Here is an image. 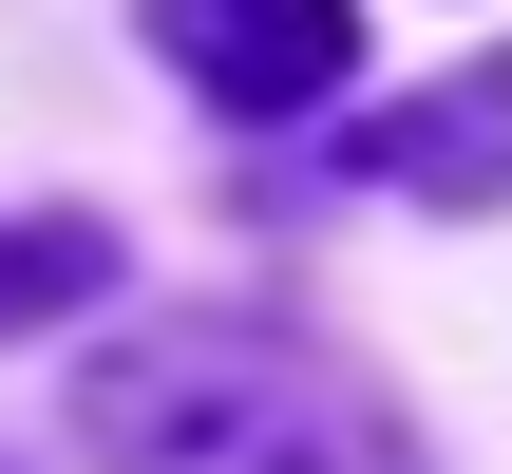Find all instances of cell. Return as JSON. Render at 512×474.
<instances>
[{
	"label": "cell",
	"mask_w": 512,
	"mask_h": 474,
	"mask_svg": "<svg viewBox=\"0 0 512 474\" xmlns=\"http://www.w3.org/2000/svg\"><path fill=\"white\" fill-rule=\"evenodd\" d=\"M152 38H171V76L228 95V114H304V95H342V57H361L342 0H152Z\"/></svg>",
	"instance_id": "cell-2"
},
{
	"label": "cell",
	"mask_w": 512,
	"mask_h": 474,
	"mask_svg": "<svg viewBox=\"0 0 512 474\" xmlns=\"http://www.w3.org/2000/svg\"><path fill=\"white\" fill-rule=\"evenodd\" d=\"M95 474H399V418L304 323H152L76 380Z\"/></svg>",
	"instance_id": "cell-1"
},
{
	"label": "cell",
	"mask_w": 512,
	"mask_h": 474,
	"mask_svg": "<svg viewBox=\"0 0 512 474\" xmlns=\"http://www.w3.org/2000/svg\"><path fill=\"white\" fill-rule=\"evenodd\" d=\"M361 171H380V190H494V171H512V76L380 114V133H361Z\"/></svg>",
	"instance_id": "cell-3"
},
{
	"label": "cell",
	"mask_w": 512,
	"mask_h": 474,
	"mask_svg": "<svg viewBox=\"0 0 512 474\" xmlns=\"http://www.w3.org/2000/svg\"><path fill=\"white\" fill-rule=\"evenodd\" d=\"M95 266H114L95 228H19V247H0V323H57V304H76Z\"/></svg>",
	"instance_id": "cell-4"
}]
</instances>
